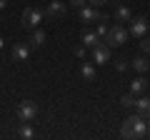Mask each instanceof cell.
Masks as SVG:
<instances>
[{"label": "cell", "instance_id": "2", "mask_svg": "<svg viewBox=\"0 0 150 140\" xmlns=\"http://www.w3.org/2000/svg\"><path fill=\"white\" fill-rule=\"evenodd\" d=\"M128 28L123 25V23H115V25L108 28V35H105V43L110 45V48H118V45H125V40H128Z\"/></svg>", "mask_w": 150, "mask_h": 140}, {"label": "cell", "instance_id": "18", "mask_svg": "<svg viewBox=\"0 0 150 140\" xmlns=\"http://www.w3.org/2000/svg\"><path fill=\"white\" fill-rule=\"evenodd\" d=\"M98 40H100V38H98V35H95V33H93V30L83 33V45H85V48H93V45H95Z\"/></svg>", "mask_w": 150, "mask_h": 140}, {"label": "cell", "instance_id": "4", "mask_svg": "<svg viewBox=\"0 0 150 140\" xmlns=\"http://www.w3.org/2000/svg\"><path fill=\"white\" fill-rule=\"evenodd\" d=\"M65 13H68V5H65L63 0H53V3H48V8H45V20L48 23H55L60 20V18H65Z\"/></svg>", "mask_w": 150, "mask_h": 140}, {"label": "cell", "instance_id": "15", "mask_svg": "<svg viewBox=\"0 0 150 140\" xmlns=\"http://www.w3.org/2000/svg\"><path fill=\"white\" fill-rule=\"evenodd\" d=\"M80 75H83V80H95V65L93 63H83V68H80Z\"/></svg>", "mask_w": 150, "mask_h": 140}, {"label": "cell", "instance_id": "5", "mask_svg": "<svg viewBox=\"0 0 150 140\" xmlns=\"http://www.w3.org/2000/svg\"><path fill=\"white\" fill-rule=\"evenodd\" d=\"M35 115H38V103L35 100H23L18 105V120L20 123H30V120H35Z\"/></svg>", "mask_w": 150, "mask_h": 140}, {"label": "cell", "instance_id": "20", "mask_svg": "<svg viewBox=\"0 0 150 140\" xmlns=\"http://www.w3.org/2000/svg\"><path fill=\"white\" fill-rule=\"evenodd\" d=\"M140 50H143V53H150V38H140Z\"/></svg>", "mask_w": 150, "mask_h": 140}, {"label": "cell", "instance_id": "12", "mask_svg": "<svg viewBox=\"0 0 150 140\" xmlns=\"http://www.w3.org/2000/svg\"><path fill=\"white\" fill-rule=\"evenodd\" d=\"M135 113H138V115H143L145 120L150 118V95L138 98V100H135Z\"/></svg>", "mask_w": 150, "mask_h": 140}, {"label": "cell", "instance_id": "10", "mask_svg": "<svg viewBox=\"0 0 150 140\" xmlns=\"http://www.w3.org/2000/svg\"><path fill=\"white\" fill-rule=\"evenodd\" d=\"M45 40H48L45 30L35 28V30H30V38H28V45H30V48H43V45H45Z\"/></svg>", "mask_w": 150, "mask_h": 140}, {"label": "cell", "instance_id": "3", "mask_svg": "<svg viewBox=\"0 0 150 140\" xmlns=\"http://www.w3.org/2000/svg\"><path fill=\"white\" fill-rule=\"evenodd\" d=\"M90 55H93V63L95 65H105V63H110V58H112V48L108 43H103V40H98L90 48Z\"/></svg>", "mask_w": 150, "mask_h": 140}, {"label": "cell", "instance_id": "17", "mask_svg": "<svg viewBox=\"0 0 150 140\" xmlns=\"http://www.w3.org/2000/svg\"><path fill=\"white\" fill-rule=\"evenodd\" d=\"M135 100H138V98H135L133 93H128V95L120 98V105H123L125 110H135Z\"/></svg>", "mask_w": 150, "mask_h": 140}, {"label": "cell", "instance_id": "16", "mask_svg": "<svg viewBox=\"0 0 150 140\" xmlns=\"http://www.w3.org/2000/svg\"><path fill=\"white\" fill-rule=\"evenodd\" d=\"M18 138H23V140L35 138V130L30 128V123H20V128H18Z\"/></svg>", "mask_w": 150, "mask_h": 140}, {"label": "cell", "instance_id": "6", "mask_svg": "<svg viewBox=\"0 0 150 140\" xmlns=\"http://www.w3.org/2000/svg\"><path fill=\"white\" fill-rule=\"evenodd\" d=\"M40 20H43V10H38V8H25L23 10V28L35 30L40 25Z\"/></svg>", "mask_w": 150, "mask_h": 140}, {"label": "cell", "instance_id": "24", "mask_svg": "<svg viewBox=\"0 0 150 140\" xmlns=\"http://www.w3.org/2000/svg\"><path fill=\"white\" fill-rule=\"evenodd\" d=\"M8 5V0H0V10H3V8H5Z\"/></svg>", "mask_w": 150, "mask_h": 140}, {"label": "cell", "instance_id": "1", "mask_svg": "<svg viewBox=\"0 0 150 140\" xmlns=\"http://www.w3.org/2000/svg\"><path fill=\"white\" fill-rule=\"evenodd\" d=\"M120 135L128 138V140H143V138H148V120H145L143 115H138V113L128 115V118L123 120Z\"/></svg>", "mask_w": 150, "mask_h": 140}, {"label": "cell", "instance_id": "21", "mask_svg": "<svg viewBox=\"0 0 150 140\" xmlns=\"http://www.w3.org/2000/svg\"><path fill=\"white\" fill-rule=\"evenodd\" d=\"M73 53H75V58H85V53H88V48H85V45H78V48L73 50Z\"/></svg>", "mask_w": 150, "mask_h": 140}, {"label": "cell", "instance_id": "14", "mask_svg": "<svg viewBox=\"0 0 150 140\" xmlns=\"http://www.w3.org/2000/svg\"><path fill=\"white\" fill-rule=\"evenodd\" d=\"M130 68H133L135 73H148L150 70V60L145 58V55H135L133 63H130Z\"/></svg>", "mask_w": 150, "mask_h": 140}, {"label": "cell", "instance_id": "11", "mask_svg": "<svg viewBox=\"0 0 150 140\" xmlns=\"http://www.w3.org/2000/svg\"><path fill=\"white\" fill-rule=\"evenodd\" d=\"M112 20H115V23H130V20H133L130 8L128 5H118V8H115V13H112Z\"/></svg>", "mask_w": 150, "mask_h": 140}, {"label": "cell", "instance_id": "25", "mask_svg": "<svg viewBox=\"0 0 150 140\" xmlns=\"http://www.w3.org/2000/svg\"><path fill=\"white\" fill-rule=\"evenodd\" d=\"M148 138H150V118H148Z\"/></svg>", "mask_w": 150, "mask_h": 140}, {"label": "cell", "instance_id": "19", "mask_svg": "<svg viewBox=\"0 0 150 140\" xmlns=\"http://www.w3.org/2000/svg\"><path fill=\"white\" fill-rule=\"evenodd\" d=\"M128 68H130V63H128L125 58H118V60H115V70H118V73H125Z\"/></svg>", "mask_w": 150, "mask_h": 140}, {"label": "cell", "instance_id": "23", "mask_svg": "<svg viewBox=\"0 0 150 140\" xmlns=\"http://www.w3.org/2000/svg\"><path fill=\"white\" fill-rule=\"evenodd\" d=\"M90 5H95V8H100V5H105V3H110V0H88Z\"/></svg>", "mask_w": 150, "mask_h": 140}, {"label": "cell", "instance_id": "8", "mask_svg": "<svg viewBox=\"0 0 150 140\" xmlns=\"http://www.w3.org/2000/svg\"><path fill=\"white\" fill-rule=\"evenodd\" d=\"M148 28H150V23H148V18H133L130 20V35L133 38H143L145 33H148Z\"/></svg>", "mask_w": 150, "mask_h": 140}, {"label": "cell", "instance_id": "13", "mask_svg": "<svg viewBox=\"0 0 150 140\" xmlns=\"http://www.w3.org/2000/svg\"><path fill=\"white\" fill-rule=\"evenodd\" d=\"M148 88H150V83L145 80V78H135V80L130 83V93H133L135 98L143 95V93H148Z\"/></svg>", "mask_w": 150, "mask_h": 140}, {"label": "cell", "instance_id": "22", "mask_svg": "<svg viewBox=\"0 0 150 140\" xmlns=\"http://www.w3.org/2000/svg\"><path fill=\"white\" fill-rule=\"evenodd\" d=\"M70 5H73V8H78V10H80L83 5H88V0H70Z\"/></svg>", "mask_w": 150, "mask_h": 140}, {"label": "cell", "instance_id": "26", "mask_svg": "<svg viewBox=\"0 0 150 140\" xmlns=\"http://www.w3.org/2000/svg\"><path fill=\"white\" fill-rule=\"evenodd\" d=\"M0 48H3V40H0Z\"/></svg>", "mask_w": 150, "mask_h": 140}, {"label": "cell", "instance_id": "9", "mask_svg": "<svg viewBox=\"0 0 150 140\" xmlns=\"http://www.w3.org/2000/svg\"><path fill=\"white\" fill-rule=\"evenodd\" d=\"M10 55H13V60H15V63H25V60L30 58V45H28V43H15Z\"/></svg>", "mask_w": 150, "mask_h": 140}, {"label": "cell", "instance_id": "7", "mask_svg": "<svg viewBox=\"0 0 150 140\" xmlns=\"http://www.w3.org/2000/svg\"><path fill=\"white\" fill-rule=\"evenodd\" d=\"M100 15H103V13L98 10L95 5H90V3H88V5H83V8H80V13H78V18H80V23H83V25L98 23V20H100Z\"/></svg>", "mask_w": 150, "mask_h": 140}]
</instances>
